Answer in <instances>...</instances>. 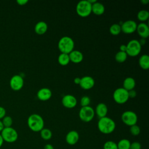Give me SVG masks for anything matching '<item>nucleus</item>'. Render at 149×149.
<instances>
[{
    "instance_id": "26",
    "label": "nucleus",
    "mask_w": 149,
    "mask_h": 149,
    "mask_svg": "<svg viewBox=\"0 0 149 149\" xmlns=\"http://www.w3.org/2000/svg\"><path fill=\"white\" fill-rule=\"evenodd\" d=\"M127 55L126 52L120 51H118L115 56V61L119 63L124 62L127 59Z\"/></svg>"
},
{
    "instance_id": "37",
    "label": "nucleus",
    "mask_w": 149,
    "mask_h": 149,
    "mask_svg": "<svg viewBox=\"0 0 149 149\" xmlns=\"http://www.w3.org/2000/svg\"><path fill=\"white\" fill-rule=\"evenodd\" d=\"M119 51L126 52V45L122 44V45H120V47H119Z\"/></svg>"
},
{
    "instance_id": "29",
    "label": "nucleus",
    "mask_w": 149,
    "mask_h": 149,
    "mask_svg": "<svg viewBox=\"0 0 149 149\" xmlns=\"http://www.w3.org/2000/svg\"><path fill=\"white\" fill-rule=\"evenodd\" d=\"M1 121L2 122V124L4 126V127H12V125L13 123V120H12V118L10 116L5 115L2 119Z\"/></svg>"
},
{
    "instance_id": "24",
    "label": "nucleus",
    "mask_w": 149,
    "mask_h": 149,
    "mask_svg": "<svg viewBox=\"0 0 149 149\" xmlns=\"http://www.w3.org/2000/svg\"><path fill=\"white\" fill-rule=\"evenodd\" d=\"M130 143V141L128 139H121L117 143L118 149H129Z\"/></svg>"
},
{
    "instance_id": "28",
    "label": "nucleus",
    "mask_w": 149,
    "mask_h": 149,
    "mask_svg": "<svg viewBox=\"0 0 149 149\" xmlns=\"http://www.w3.org/2000/svg\"><path fill=\"white\" fill-rule=\"evenodd\" d=\"M109 32L112 35L117 36L121 32L120 24L115 23L112 24L109 27Z\"/></svg>"
},
{
    "instance_id": "38",
    "label": "nucleus",
    "mask_w": 149,
    "mask_h": 149,
    "mask_svg": "<svg viewBox=\"0 0 149 149\" xmlns=\"http://www.w3.org/2000/svg\"><path fill=\"white\" fill-rule=\"evenodd\" d=\"M44 149H54L52 145L50 144H47L45 145Z\"/></svg>"
},
{
    "instance_id": "31",
    "label": "nucleus",
    "mask_w": 149,
    "mask_h": 149,
    "mask_svg": "<svg viewBox=\"0 0 149 149\" xmlns=\"http://www.w3.org/2000/svg\"><path fill=\"white\" fill-rule=\"evenodd\" d=\"M130 132L133 136H137L140 133V128L137 125L130 126Z\"/></svg>"
},
{
    "instance_id": "10",
    "label": "nucleus",
    "mask_w": 149,
    "mask_h": 149,
    "mask_svg": "<svg viewBox=\"0 0 149 149\" xmlns=\"http://www.w3.org/2000/svg\"><path fill=\"white\" fill-rule=\"evenodd\" d=\"M137 23L135 21L132 20H128L123 22L121 25V31L125 34H132L136 31Z\"/></svg>"
},
{
    "instance_id": "5",
    "label": "nucleus",
    "mask_w": 149,
    "mask_h": 149,
    "mask_svg": "<svg viewBox=\"0 0 149 149\" xmlns=\"http://www.w3.org/2000/svg\"><path fill=\"white\" fill-rule=\"evenodd\" d=\"M1 135L4 141L8 143L15 142L18 138L17 131L13 127H4L1 132Z\"/></svg>"
},
{
    "instance_id": "6",
    "label": "nucleus",
    "mask_w": 149,
    "mask_h": 149,
    "mask_svg": "<svg viewBox=\"0 0 149 149\" xmlns=\"http://www.w3.org/2000/svg\"><path fill=\"white\" fill-rule=\"evenodd\" d=\"M141 50V45L137 40H132L126 45V54L127 56L134 57L137 56Z\"/></svg>"
},
{
    "instance_id": "41",
    "label": "nucleus",
    "mask_w": 149,
    "mask_h": 149,
    "mask_svg": "<svg viewBox=\"0 0 149 149\" xmlns=\"http://www.w3.org/2000/svg\"><path fill=\"white\" fill-rule=\"evenodd\" d=\"M3 139H2V136H1V134H0V147L2 146V144H3Z\"/></svg>"
},
{
    "instance_id": "9",
    "label": "nucleus",
    "mask_w": 149,
    "mask_h": 149,
    "mask_svg": "<svg viewBox=\"0 0 149 149\" xmlns=\"http://www.w3.org/2000/svg\"><path fill=\"white\" fill-rule=\"evenodd\" d=\"M121 119L123 123L127 126H131L136 125L137 122V116L136 113L132 111H126L122 113Z\"/></svg>"
},
{
    "instance_id": "4",
    "label": "nucleus",
    "mask_w": 149,
    "mask_h": 149,
    "mask_svg": "<svg viewBox=\"0 0 149 149\" xmlns=\"http://www.w3.org/2000/svg\"><path fill=\"white\" fill-rule=\"evenodd\" d=\"M77 14L82 17L88 16L91 13V4L87 0L79 1L76 8Z\"/></svg>"
},
{
    "instance_id": "30",
    "label": "nucleus",
    "mask_w": 149,
    "mask_h": 149,
    "mask_svg": "<svg viewBox=\"0 0 149 149\" xmlns=\"http://www.w3.org/2000/svg\"><path fill=\"white\" fill-rule=\"evenodd\" d=\"M104 149H118L117 147V144L111 140L107 141L104 144L103 146Z\"/></svg>"
},
{
    "instance_id": "17",
    "label": "nucleus",
    "mask_w": 149,
    "mask_h": 149,
    "mask_svg": "<svg viewBox=\"0 0 149 149\" xmlns=\"http://www.w3.org/2000/svg\"><path fill=\"white\" fill-rule=\"evenodd\" d=\"M95 113L98 116L99 119L107 116L108 113V107L104 103L101 102L97 104L94 111Z\"/></svg>"
},
{
    "instance_id": "19",
    "label": "nucleus",
    "mask_w": 149,
    "mask_h": 149,
    "mask_svg": "<svg viewBox=\"0 0 149 149\" xmlns=\"http://www.w3.org/2000/svg\"><path fill=\"white\" fill-rule=\"evenodd\" d=\"M48 30V25L46 22L44 21H40L36 23L34 27V31L36 34L38 35H42L45 34Z\"/></svg>"
},
{
    "instance_id": "39",
    "label": "nucleus",
    "mask_w": 149,
    "mask_h": 149,
    "mask_svg": "<svg viewBox=\"0 0 149 149\" xmlns=\"http://www.w3.org/2000/svg\"><path fill=\"white\" fill-rule=\"evenodd\" d=\"M74 83H75V84H79V83H80V77H75L74 79Z\"/></svg>"
},
{
    "instance_id": "3",
    "label": "nucleus",
    "mask_w": 149,
    "mask_h": 149,
    "mask_svg": "<svg viewBox=\"0 0 149 149\" xmlns=\"http://www.w3.org/2000/svg\"><path fill=\"white\" fill-rule=\"evenodd\" d=\"M74 42L73 39L69 36L62 37L59 41L58 47L61 53L69 54L74 50Z\"/></svg>"
},
{
    "instance_id": "8",
    "label": "nucleus",
    "mask_w": 149,
    "mask_h": 149,
    "mask_svg": "<svg viewBox=\"0 0 149 149\" xmlns=\"http://www.w3.org/2000/svg\"><path fill=\"white\" fill-rule=\"evenodd\" d=\"M95 115L94 110L90 106L83 107L79 112L80 119L84 122H89L93 120Z\"/></svg>"
},
{
    "instance_id": "15",
    "label": "nucleus",
    "mask_w": 149,
    "mask_h": 149,
    "mask_svg": "<svg viewBox=\"0 0 149 149\" xmlns=\"http://www.w3.org/2000/svg\"><path fill=\"white\" fill-rule=\"evenodd\" d=\"M136 31L141 38L146 39L149 36V27L145 23H140L137 24Z\"/></svg>"
},
{
    "instance_id": "20",
    "label": "nucleus",
    "mask_w": 149,
    "mask_h": 149,
    "mask_svg": "<svg viewBox=\"0 0 149 149\" xmlns=\"http://www.w3.org/2000/svg\"><path fill=\"white\" fill-rule=\"evenodd\" d=\"M105 12V7L104 5L100 2H95L91 5V12L97 16L102 15Z\"/></svg>"
},
{
    "instance_id": "2",
    "label": "nucleus",
    "mask_w": 149,
    "mask_h": 149,
    "mask_svg": "<svg viewBox=\"0 0 149 149\" xmlns=\"http://www.w3.org/2000/svg\"><path fill=\"white\" fill-rule=\"evenodd\" d=\"M27 125L33 132H40L44 126V122L42 116L37 113L30 115L27 119Z\"/></svg>"
},
{
    "instance_id": "32",
    "label": "nucleus",
    "mask_w": 149,
    "mask_h": 149,
    "mask_svg": "<svg viewBox=\"0 0 149 149\" xmlns=\"http://www.w3.org/2000/svg\"><path fill=\"white\" fill-rule=\"evenodd\" d=\"M90 101H91V100L89 97L83 96L80 99V104L82 107L89 106V104H90Z\"/></svg>"
},
{
    "instance_id": "16",
    "label": "nucleus",
    "mask_w": 149,
    "mask_h": 149,
    "mask_svg": "<svg viewBox=\"0 0 149 149\" xmlns=\"http://www.w3.org/2000/svg\"><path fill=\"white\" fill-rule=\"evenodd\" d=\"M65 140L68 144L74 145L79 140V134L76 130H71L66 135Z\"/></svg>"
},
{
    "instance_id": "35",
    "label": "nucleus",
    "mask_w": 149,
    "mask_h": 149,
    "mask_svg": "<svg viewBox=\"0 0 149 149\" xmlns=\"http://www.w3.org/2000/svg\"><path fill=\"white\" fill-rule=\"evenodd\" d=\"M136 91L133 89L132 90H130L128 91V95H129V98H133L136 96Z\"/></svg>"
},
{
    "instance_id": "11",
    "label": "nucleus",
    "mask_w": 149,
    "mask_h": 149,
    "mask_svg": "<svg viewBox=\"0 0 149 149\" xmlns=\"http://www.w3.org/2000/svg\"><path fill=\"white\" fill-rule=\"evenodd\" d=\"M23 84L24 80L20 75L15 74L10 79V87L14 91H19L21 90L23 86Z\"/></svg>"
},
{
    "instance_id": "14",
    "label": "nucleus",
    "mask_w": 149,
    "mask_h": 149,
    "mask_svg": "<svg viewBox=\"0 0 149 149\" xmlns=\"http://www.w3.org/2000/svg\"><path fill=\"white\" fill-rule=\"evenodd\" d=\"M37 98L42 101H47L49 100L52 97V91L51 90L46 87L40 88L37 93Z\"/></svg>"
},
{
    "instance_id": "27",
    "label": "nucleus",
    "mask_w": 149,
    "mask_h": 149,
    "mask_svg": "<svg viewBox=\"0 0 149 149\" xmlns=\"http://www.w3.org/2000/svg\"><path fill=\"white\" fill-rule=\"evenodd\" d=\"M137 17L139 20L145 22L147 20L149 17V12L146 10H141L137 13Z\"/></svg>"
},
{
    "instance_id": "33",
    "label": "nucleus",
    "mask_w": 149,
    "mask_h": 149,
    "mask_svg": "<svg viewBox=\"0 0 149 149\" xmlns=\"http://www.w3.org/2000/svg\"><path fill=\"white\" fill-rule=\"evenodd\" d=\"M141 144L138 141H134L130 143L129 149H141Z\"/></svg>"
},
{
    "instance_id": "1",
    "label": "nucleus",
    "mask_w": 149,
    "mask_h": 149,
    "mask_svg": "<svg viewBox=\"0 0 149 149\" xmlns=\"http://www.w3.org/2000/svg\"><path fill=\"white\" fill-rule=\"evenodd\" d=\"M98 129L103 134H108L112 133L115 129L116 124L113 119L105 116L99 119L97 123Z\"/></svg>"
},
{
    "instance_id": "13",
    "label": "nucleus",
    "mask_w": 149,
    "mask_h": 149,
    "mask_svg": "<svg viewBox=\"0 0 149 149\" xmlns=\"http://www.w3.org/2000/svg\"><path fill=\"white\" fill-rule=\"evenodd\" d=\"M95 84L94 79L89 76H86L80 78L79 83L80 86L84 90H90L92 88Z\"/></svg>"
},
{
    "instance_id": "21",
    "label": "nucleus",
    "mask_w": 149,
    "mask_h": 149,
    "mask_svg": "<svg viewBox=\"0 0 149 149\" xmlns=\"http://www.w3.org/2000/svg\"><path fill=\"white\" fill-rule=\"evenodd\" d=\"M136 86L135 80L131 77H128L125 79L123 83V88L127 91L133 90Z\"/></svg>"
},
{
    "instance_id": "42",
    "label": "nucleus",
    "mask_w": 149,
    "mask_h": 149,
    "mask_svg": "<svg viewBox=\"0 0 149 149\" xmlns=\"http://www.w3.org/2000/svg\"><path fill=\"white\" fill-rule=\"evenodd\" d=\"M141 2L144 5H146L149 2V1L148 0H141Z\"/></svg>"
},
{
    "instance_id": "12",
    "label": "nucleus",
    "mask_w": 149,
    "mask_h": 149,
    "mask_svg": "<svg viewBox=\"0 0 149 149\" xmlns=\"http://www.w3.org/2000/svg\"><path fill=\"white\" fill-rule=\"evenodd\" d=\"M77 99L73 95L66 94L62 98V104L66 108L72 109L74 108L77 105Z\"/></svg>"
},
{
    "instance_id": "34",
    "label": "nucleus",
    "mask_w": 149,
    "mask_h": 149,
    "mask_svg": "<svg viewBox=\"0 0 149 149\" xmlns=\"http://www.w3.org/2000/svg\"><path fill=\"white\" fill-rule=\"evenodd\" d=\"M6 115V110L5 109L0 106V120L2 119Z\"/></svg>"
},
{
    "instance_id": "23",
    "label": "nucleus",
    "mask_w": 149,
    "mask_h": 149,
    "mask_svg": "<svg viewBox=\"0 0 149 149\" xmlns=\"http://www.w3.org/2000/svg\"><path fill=\"white\" fill-rule=\"evenodd\" d=\"M58 63L62 66H66L70 62L69 54L61 53L58 58Z\"/></svg>"
},
{
    "instance_id": "40",
    "label": "nucleus",
    "mask_w": 149,
    "mask_h": 149,
    "mask_svg": "<svg viewBox=\"0 0 149 149\" xmlns=\"http://www.w3.org/2000/svg\"><path fill=\"white\" fill-rule=\"evenodd\" d=\"M3 128H4V126L2 124V122L1 120H0V132H1V131L3 129Z\"/></svg>"
},
{
    "instance_id": "18",
    "label": "nucleus",
    "mask_w": 149,
    "mask_h": 149,
    "mask_svg": "<svg viewBox=\"0 0 149 149\" xmlns=\"http://www.w3.org/2000/svg\"><path fill=\"white\" fill-rule=\"evenodd\" d=\"M69 56L70 61L74 63H80L83 59V54L78 50H73L69 54Z\"/></svg>"
},
{
    "instance_id": "22",
    "label": "nucleus",
    "mask_w": 149,
    "mask_h": 149,
    "mask_svg": "<svg viewBox=\"0 0 149 149\" xmlns=\"http://www.w3.org/2000/svg\"><path fill=\"white\" fill-rule=\"evenodd\" d=\"M139 64L141 68L147 70L149 68V56L147 54L142 55L139 59Z\"/></svg>"
},
{
    "instance_id": "25",
    "label": "nucleus",
    "mask_w": 149,
    "mask_h": 149,
    "mask_svg": "<svg viewBox=\"0 0 149 149\" xmlns=\"http://www.w3.org/2000/svg\"><path fill=\"white\" fill-rule=\"evenodd\" d=\"M40 132L41 137L45 140H48L52 137V132L50 129L48 128H43Z\"/></svg>"
},
{
    "instance_id": "7",
    "label": "nucleus",
    "mask_w": 149,
    "mask_h": 149,
    "mask_svg": "<svg viewBox=\"0 0 149 149\" xmlns=\"http://www.w3.org/2000/svg\"><path fill=\"white\" fill-rule=\"evenodd\" d=\"M113 98L115 102L119 104H123L129 100L128 91L123 87L116 88L113 93Z\"/></svg>"
},
{
    "instance_id": "36",
    "label": "nucleus",
    "mask_w": 149,
    "mask_h": 149,
    "mask_svg": "<svg viewBox=\"0 0 149 149\" xmlns=\"http://www.w3.org/2000/svg\"><path fill=\"white\" fill-rule=\"evenodd\" d=\"M16 2H17L19 5L23 6V5H26V4L28 2V1H27V0H17V1H16Z\"/></svg>"
}]
</instances>
